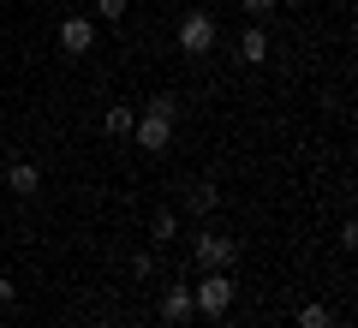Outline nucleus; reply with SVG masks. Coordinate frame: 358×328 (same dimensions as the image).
I'll use <instances>...</instances> for the list:
<instances>
[{
  "instance_id": "1",
  "label": "nucleus",
  "mask_w": 358,
  "mask_h": 328,
  "mask_svg": "<svg viewBox=\"0 0 358 328\" xmlns=\"http://www.w3.org/2000/svg\"><path fill=\"white\" fill-rule=\"evenodd\" d=\"M192 304H197L203 316H227V304H233V275H227V269H209V275L192 287Z\"/></svg>"
},
{
  "instance_id": "2",
  "label": "nucleus",
  "mask_w": 358,
  "mask_h": 328,
  "mask_svg": "<svg viewBox=\"0 0 358 328\" xmlns=\"http://www.w3.org/2000/svg\"><path fill=\"white\" fill-rule=\"evenodd\" d=\"M215 42H221V30H215V18H209V13H185V18H179V48L192 54V60H203Z\"/></svg>"
},
{
  "instance_id": "3",
  "label": "nucleus",
  "mask_w": 358,
  "mask_h": 328,
  "mask_svg": "<svg viewBox=\"0 0 358 328\" xmlns=\"http://www.w3.org/2000/svg\"><path fill=\"white\" fill-rule=\"evenodd\" d=\"M192 251H197V263H203V269H233V257H239V239H227V233H209V227H203Z\"/></svg>"
},
{
  "instance_id": "4",
  "label": "nucleus",
  "mask_w": 358,
  "mask_h": 328,
  "mask_svg": "<svg viewBox=\"0 0 358 328\" xmlns=\"http://www.w3.org/2000/svg\"><path fill=\"white\" fill-rule=\"evenodd\" d=\"M131 138H138V150H150V155H162L167 143H173V120H162V114H143L138 126H131Z\"/></svg>"
},
{
  "instance_id": "5",
  "label": "nucleus",
  "mask_w": 358,
  "mask_h": 328,
  "mask_svg": "<svg viewBox=\"0 0 358 328\" xmlns=\"http://www.w3.org/2000/svg\"><path fill=\"white\" fill-rule=\"evenodd\" d=\"M60 48H66V54H90V48H96V24L72 13V18L60 24Z\"/></svg>"
},
{
  "instance_id": "6",
  "label": "nucleus",
  "mask_w": 358,
  "mask_h": 328,
  "mask_svg": "<svg viewBox=\"0 0 358 328\" xmlns=\"http://www.w3.org/2000/svg\"><path fill=\"white\" fill-rule=\"evenodd\" d=\"M6 191H13V197H36L42 191V167L36 162H13L6 167Z\"/></svg>"
},
{
  "instance_id": "7",
  "label": "nucleus",
  "mask_w": 358,
  "mask_h": 328,
  "mask_svg": "<svg viewBox=\"0 0 358 328\" xmlns=\"http://www.w3.org/2000/svg\"><path fill=\"white\" fill-rule=\"evenodd\" d=\"M192 311H197V304H192V287H167V292H162V316H167V322H192Z\"/></svg>"
},
{
  "instance_id": "8",
  "label": "nucleus",
  "mask_w": 358,
  "mask_h": 328,
  "mask_svg": "<svg viewBox=\"0 0 358 328\" xmlns=\"http://www.w3.org/2000/svg\"><path fill=\"white\" fill-rule=\"evenodd\" d=\"M239 60H245V66H263V60H268V30H263V24H251V30L239 36Z\"/></svg>"
},
{
  "instance_id": "9",
  "label": "nucleus",
  "mask_w": 358,
  "mask_h": 328,
  "mask_svg": "<svg viewBox=\"0 0 358 328\" xmlns=\"http://www.w3.org/2000/svg\"><path fill=\"white\" fill-rule=\"evenodd\" d=\"M102 126H108V138H126V131L138 126V114H131V101H114V108L102 114Z\"/></svg>"
},
{
  "instance_id": "10",
  "label": "nucleus",
  "mask_w": 358,
  "mask_h": 328,
  "mask_svg": "<svg viewBox=\"0 0 358 328\" xmlns=\"http://www.w3.org/2000/svg\"><path fill=\"white\" fill-rule=\"evenodd\" d=\"M215 203H221V191L209 185V179H197V185L185 191V209H192V215H209V209H215Z\"/></svg>"
},
{
  "instance_id": "11",
  "label": "nucleus",
  "mask_w": 358,
  "mask_h": 328,
  "mask_svg": "<svg viewBox=\"0 0 358 328\" xmlns=\"http://www.w3.org/2000/svg\"><path fill=\"white\" fill-rule=\"evenodd\" d=\"M299 328H334V311H329V304H317V299L299 304Z\"/></svg>"
},
{
  "instance_id": "12",
  "label": "nucleus",
  "mask_w": 358,
  "mask_h": 328,
  "mask_svg": "<svg viewBox=\"0 0 358 328\" xmlns=\"http://www.w3.org/2000/svg\"><path fill=\"white\" fill-rule=\"evenodd\" d=\"M173 233H179V215H173V209H155V221H150V239H155V245H167Z\"/></svg>"
},
{
  "instance_id": "13",
  "label": "nucleus",
  "mask_w": 358,
  "mask_h": 328,
  "mask_svg": "<svg viewBox=\"0 0 358 328\" xmlns=\"http://www.w3.org/2000/svg\"><path fill=\"white\" fill-rule=\"evenodd\" d=\"M143 114H162V120H179V101L173 96H150V108Z\"/></svg>"
},
{
  "instance_id": "14",
  "label": "nucleus",
  "mask_w": 358,
  "mask_h": 328,
  "mask_svg": "<svg viewBox=\"0 0 358 328\" xmlns=\"http://www.w3.org/2000/svg\"><path fill=\"white\" fill-rule=\"evenodd\" d=\"M239 6H245V13H251V24H263V18L275 13V6H281V0H239Z\"/></svg>"
},
{
  "instance_id": "15",
  "label": "nucleus",
  "mask_w": 358,
  "mask_h": 328,
  "mask_svg": "<svg viewBox=\"0 0 358 328\" xmlns=\"http://www.w3.org/2000/svg\"><path fill=\"white\" fill-rule=\"evenodd\" d=\"M150 275H155V257L138 251V257H131V280H150Z\"/></svg>"
},
{
  "instance_id": "16",
  "label": "nucleus",
  "mask_w": 358,
  "mask_h": 328,
  "mask_svg": "<svg viewBox=\"0 0 358 328\" xmlns=\"http://www.w3.org/2000/svg\"><path fill=\"white\" fill-rule=\"evenodd\" d=\"M96 13H102L108 24H120V18H126V0H96Z\"/></svg>"
},
{
  "instance_id": "17",
  "label": "nucleus",
  "mask_w": 358,
  "mask_h": 328,
  "mask_svg": "<svg viewBox=\"0 0 358 328\" xmlns=\"http://www.w3.org/2000/svg\"><path fill=\"white\" fill-rule=\"evenodd\" d=\"M13 299H18V287H13L6 275H0V304H13Z\"/></svg>"
},
{
  "instance_id": "18",
  "label": "nucleus",
  "mask_w": 358,
  "mask_h": 328,
  "mask_svg": "<svg viewBox=\"0 0 358 328\" xmlns=\"http://www.w3.org/2000/svg\"><path fill=\"white\" fill-rule=\"evenodd\" d=\"M90 328H120V322H114V316H96V322H90Z\"/></svg>"
}]
</instances>
